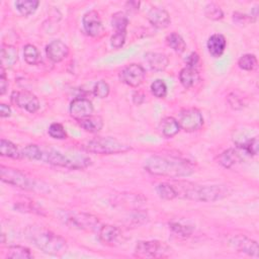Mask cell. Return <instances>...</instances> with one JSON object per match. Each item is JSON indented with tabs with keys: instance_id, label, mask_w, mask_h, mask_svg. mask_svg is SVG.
<instances>
[{
	"instance_id": "5bb4252c",
	"label": "cell",
	"mask_w": 259,
	"mask_h": 259,
	"mask_svg": "<svg viewBox=\"0 0 259 259\" xmlns=\"http://www.w3.org/2000/svg\"><path fill=\"white\" fill-rule=\"evenodd\" d=\"M230 245L238 250L239 252H243L249 256L257 257L259 252L258 243L254 240H251L245 236H237L230 240Z\"/></svg>"
},
{
	"instance_id": "ac0fdd59",
	"label": "cell",
	"mask_w": 259,
	"mask_h": 259,
	"mask_svg": "<svg viewBox=\"0 0 259 259\" xmlns=\"http://www.w3.org/2000/svg\"><path fill=\"white\" fill-rule=\"evenodd\" d=\"M99 240L104 244H114L121 237L120 230L112 225H104L98 229Z\"/></svg>"
},
{
	"instance_id": "bcb514c9",
	"label": "cell",
	"mask_w": 259,
	"mask_h": 259,
	"mask_svg": "<svg viewBox=\"0 0 259 259\" xmlns=\"http://www.w3.org/2000/svg\"><path fill=\"white\" fill-rule=\"evenodd\" d=\"M126 5H128L131 9L138 10V9H139V6H140V2H137V1H128V2H126Z\"/></svg>"
},
{
	"instance_id": "836d02e7",
	"label": "cell",
	"mask_w": 259,
	"mask_h": 259,
	"mask_svg": "<svg viewBox=\"0 0 259 259\" xmlns=\"http://www.w3.org/2000/svg\"><path fill=\"white\" fill-rule=\"evenodd\" d=\"M237 147L241 150H243L247 155L250 156H255L258 153V148H259V143H258V138L254 137L253 139L247 140L245 142L237 143Z\"/></svg>"
},
{
	"instance_id": "ffe728a7",
	"label": "cell",
	"mask_w": 259,
	"mask_h": 259,
	"mask_svg": "<svg viewBox=\"0 0 259 259\" xmlns=\"http://www.w3.org/2000/svg\"><path fill=\"white\" fill-rule=\"evenodd\" d=\"M226 38L223 34L221 33H214L210 35L207 39V50L208 53L213 57V58H219L221 57L226 49Z\"/></svg>"
},
{
	"instance_id": "8992f818",
	"label": "cell",
	"mask_w": 259,
	"mask_h": 259,
	"mask_svg": "<svg viewBox=\"0 0 259 259\" xmlns=\"http://www.w3.org/2000/svg\"><path fill=\"white\" fill-rule=\"evenodd\" d=\"M171 253L172 249L165 242L157 240L139 241L135 247V256L140 258H163Z\"/></svg>"
},
{
	"instance_id": "7a4b0ae2",
	"label": "cell",
	"mask_w": 259,
	"mask_h": 259,
	"mask_svg": "<svg viewBox=\"0 0 259 259\" xmlns=\"http://www.w3.org/2000/svg\"><path fill=\"white\" fill-rule=\"evenodd\" d=\"M24 236L38 250L50 255H61L68 249L67 241L64 238L41 226L26 227Z\"/></svg>"
},
{
	"instance_id": "9c48e42d",
	"label": "cell",
	"mask_w": 259,
	"mask_h": 259,
	"mask_svg": "<svg viewBox=\"0 0 259 259\" xmlns=\"http://www.w3.org/2000/svg\"><path fill=\"white\" fill-rule=\"evenodd\" d=\"M178 122L180 128L191 133L198 131L203 124V116L197 108H186L179 112Z\"/></svg>"
},
{
	"instance_id": "cb8c5ba5",
	"label": "cell",
	"mask_w": 259,
	"mask_h": 259,
	"mask_svg": "<svg viewBox=\"0 0 259 259\" xmlns=\"http://www.w3.org/2000/svg\"><path fill=\"white\" fill-rule=\"evenodd\" d=\"M160 131L166 138H172L180 131L179 122L172 116L164 117L160 122Z\"/></svg>"
},
{
	"instance_id": "5b68a950",
	"label": "cell",
	"mask_w": 259,
	"mask_h": 259,
	"mask_svg": "<svg viewBox=\"0 0 259 259\" xmlns=\"http://www.w3.org/2000/svg\"><path fill=\"white\" fill-rule=\"evenodd\" d=\"M41 160L55 165V166H61V167H66V168H71V169H82L90 165V159L86 157H68L61 152L54 150V149H49L42 151V157Z\"/></svg>"
},
{
	"instance_id": "f35d334b",
	"label": "cell",
	"mask_w": 259,
	"mask_h": 259,
	"mask_svg": "<svg viewBox=\"0 0 259 259\" xmlns=\"http://www.w3.org/2000/svg\"><path fill=\"white\" fill-rule=\"evenodd\" d=\"M110 91L109 85L107 84V82H105L104 80H100L98 81L93 88V93L95 96L99 97V98H105L108 96Z\"/></svg>"
},
{
	"instance_id": "484cf974",
	"label": "cell",
	"mask_w": 259,
	"mask_h": 259,
	"mask_svg": "<svg viewBox=\"0 0 259 259\" xmlns=\"http://www.w3.org/2000/svg\"><path fill=\"white\" fill-rule=\"evenodd\" d=\"M6 257L15 259H30L32 258V254L30 253V250L24 246L13 245L7 248Z\"/></svg>"
},
{
	"instance_id": "6da1fadb",
	"label": "cell",
	"mask_w": 259,
	"mask_h": 259,
	"mask_svg": "<svg viewBox=\"0 0 259 259\" xmlns=\"http://www.w3.org/2000/svg\"><path fill=\"white\" fill-rule=\"evenodd\" d=\"M145 169L157 176L169 178H180L190 176L195 171L194 165L186 160L176 157L152 156L145 161Z\"/></svg>"
},
{
	"instance_id": "f1b7e54d",
	"label": "cell",
	"mask_w": 259,
	"mask_h": 259,
	"mask_svg": "<svg viewBox=\"0 0 259 259\" xmlns=\"http://www.w3.org/2000/svg\"><path fill=\"white\" fill-rule=\"evenodd\" d=\"M169 227L173 233L180 237H189L194 230L193 225L184 222H171Z\"/></svg>"
},
{
	"instance_id": "3957f363",
	"label": "cell",
	"mask_w": 259,
	"mask_h": 259,
	"mask_svg": "<svg viewBox=\"0 0 259 259\" xmlns=\"http://www.w3.org/2000/svg\"><path fill=\"white\" fill-rule=\"evenodd\" d=\"M176 196L197 201L211 202L228 195V188L223 185H197L188 181H174L172 184Z\"/></svg>"
},
{
	"instance_id": "4316f807",
	"label": "cell",
	"mask_w": 259,
	"mask_h": 259,
	"mask_svg": "<svg viewBox=\"0 0 259 259\" xmlns=\"http://www.w3.org/2000/svg\"><path fill=\"white\" fill-rule=\"evenodd\" d=\"M14 4L21 15L28 16L36 10L39 2L37 0H17Z\"/></svg>"
},
{
	"instance_id": "44dd1931",
	"label": "cell",
	"mask_w": 259,
	"mask_h": 259,
	"mask_svg": "<svg viewBox=\"0 0 259 259\" xmlns=\"http://www.w3.org/2000/svg\"><path fill=\"white\" fill-rule=\"evenodd\" d=\"M199 80V73L196 68L185 67L179 73V81L186 89L193 87Z\"/></svg>"
},
{
	"instance_id": "74e56055",
	"label": "cell",
	"mask_w": 259,
	"mask_h": 259,
	"mask_svg": "<svg viewBox=\"0 0 259 259\" xmlns=\"http://www.w3.org/2000/svg\"><path fill=\"white\" fill-rule=\"evenodd\" d=\"M49 135L56 140H64L67 138V133L63 126V124L59 122H53L48 130Z\"/></svg>"
},
{
	"instance_id": "7bdbcfd3",
	"label": "cell",
	"mask_w": 259,
	"mask_h": 259,
	"mask_svg": "<svg viewBox=\"0 0 259 259\" xmlns=\"http://www.w3.org/2000/svg\"><path fill=\"white\" fill-rule=\"evenodd\" d=\"M228 101H229V104H230L234 109H239V108L242 107V103H241L240 99H239L237 96H234L233 94L229 95Z\"/></svg>"
},
{
	"instance_id": "f6af8a7d",
	"label": "cell",
	"mask_w": 259,
	"mask_h": 259,
	"mask_svg": "<svg viewBox=\"0 0 259 259\" xmlns=\"http://www.w3.org/2000/svg\"><path fill=\"white\" fill-rule=\"evenodd\" d=\"M144 95L141 93V92H135L134 95H133V100L136 104H141L143 101H144Z\"/></svg>"
},
{
	"instance_id": "8fae6325",
	"label": "cell",
	"mask_w": 259,
	"mask_h": 259,
	"mask_svg": "<svg viewBox=\"0 0 259 259\" xmlns=\"http://www.w3.org/2000/svg\"><path fill=\"white\" fill-rule=\"evenodd\" d=\"M10 99L14 105L25 109L30 113H34L39 108L38 98L33 93L26 90L13 91Z\"/></svg>"
},
{
	"instance_id": "7402d4cb",
	"label": "cell",
	"mask_w": 259,
	"mask_h": 259,
	"mask_svg": "<svg viewBox=\"0 0 259 259\" xmlns=\"http://www.w3.org/2000/svg\"><path fill=\"white\" fill-rule=\"evenodd\" d=\"M17 50L10 45H3L0 54V64L2 68H11L17 61Z\"/></svg>"
},
{
	"instance_id": "ab89813d",
	"label": "cell",
	"mask_w": 259,
	"mask_h": 259,
	"mask_svg": "<svg viewBox=\"0 0 259 259\" xmlns=\"http://www.w3.org/2000/svg\"><path fill=\"white\" fill-rule=\"evenodd\" d=\"M125 35H126V32H118V31H115L111 38H110V45L112 48L114 49H119L121 48L123 45H124V41H125Z\"/></svg>"
},
{
	"instance_id": "9a60e30c",
	"label": "cell",
	"mask_w": 259,
	"mask_h": 259,
	"mask_svg": "<svg viewBox=\"0 0 259 259\" xmlns=\"http://www.w3.org/2000/svg\"><path fill=\"white\" fill-rule=\"evenodd\" d=\"M46 54L52 62L59 63L68 57L69 48L62 40L55 39L46 47Z\"/></svg>"
},
{
	"instance_id": "d6986e66",
	"label": "cell",
	"mask_w": 259,
	"mask_h": 259,
	"mask_svg": "<svg viewBox=\"0 0 259 259\" xmlns=\"http://www.w3.org/2000/svg\"><path fill=\"white\" fill-rule=\"evenodd\" d=\"M145 60L148 63L149 67L153 71H157V72L164 71L169 64L168 57L162 53L149 52L145 55Z\"/></svg>"
},
{
	"instance_id": "4fadbf2b",
	"label": "cell",
	"mask_w": 259,
	"mask_h": 259,
	"mask_svg": "<svg viewBox=\"0 0 259 259\" xmlns=\"http://www.w3.org/2000/svg\"><path fill=\"white\" fill-rule=\"evenodd\" d=\"M70 114L77 120L88 117L93 113V105L92 102L84 97H78L72 100L70 103Z\"/></svg>"
},
{
	"instance_id": "b9f144b4",
	"label": "cell",
	"mask_w": 259,
	"mask_h": 259,
	"mask_svg": "<svg viewBox=\"0 0 259 259\" xmlns=\"http://www.w3.org/2000/svg\"><path fill=\"white\" fill-rule=\"evenodd\" d=\"M186 66L187 67H192V68H196V65L199 62V56L196 53H191L186 59Z\"/></svg>"
},
{
	"instance_id": "4dcf8cb0",
	"label": "cell",
	"mask_w": 259,
	"mask_h": 259,
	"mask_svg": "<svg viewBox=\"0 0 259 259\" xmlns=\"http://www.w3.org/2000/svg\"><path fill=\"white\" fill-rule=\"evenodd\" d=\"M20 155H21V157H24L29 160L39 161V160H41V157H42V150L38 146L31 144V145H27L26 147H24L20 151Z\"/></svg>"
},
{
	"instance_id": "e0dca14e",
	"label": "cell",
	"mask_w": 259,
	"mask_h": 259,
	"mask_svg": "<svg viewBox=\"0 0 259 259\" xmlns=\"http://www.w3.org/2000/svg\"><path fill=\"white\" fill-rule=\"evenodd\" d=\"M245 155H247V154L243 150H241L239 148L237 150L229 149V150L223 152L218 157V161L225 168H231L235 164L241 162L244 159Z\"/></svg>"
},
{
	"instance_id": "60d3db41",
	"label": "cell",
	"mask_w": 259,
	"mask_h": 259,
	"mask_svg": "<svg viewBox=\"0 0 259 259\" xmlns=\"http://www.w3.org/2000/svg\"><path fill=\"white\" fill-rule=\"evenodd\" d=\"M0 71V95H4L8 89V81L5 75V69L1 67Z\"/></svg>"
},
{
	"instance_id": "1f68e13d",
	"label": "cell",
	"mask_w": 259,
	"mask_h": 259,
	"mask_svg": "<svg viewBox=\"0 0 259 259\" xmlns=\"http://www.w3.org/2000/svg\"><path fill=\"white\" fill-rule=\"evenodd\" d=\"M156 191L158 193V195L163 198V199H174L176 196V191L173 187V185L171 183L168 182H162L160 184L157 185L156 187Z\"/></svg>"
},
{
	"instance_id": "603a6c76",
	"label": "cell",
	"mask_w": 259,
	"mask_h": 259,
	"mask_svg": "<svg viewBox=\"0 0 259 259\" xmlns=\"http://www.w3.org/2000/svg\"><path fill=\"white\" fill-rule=\"evenodd\" d=\"M79 125L86 132L95 134L103 127V119L99 115H90L78 120Z\"/></svg>"
},
{
	"instance_id": "d590c367",
	"label": "cell",
	"mask_w": 259,
	"mask_h": 259,
	"mask_svg": "<svg viewBox=\"0 0 259 259\" xmlns=\"http://www.w3.org/2000/svg\"><path fill=\"white\" fill-rule=\"evenodd\" d=\"M204 14L207 18L212 20H219L224 17V12L215 3H208L204 7Z\"/></svg>"
},
{
	"instance_id": "30bf717a",
	"label": "cell",
	"mask_w": 259,
	"mask_h": 259,
	"mask_svg": "<svg viewBox=\"0 0 259 259\" xmlns=\"http://www.w3.org/2000/svg\"><path fill=\"white\" fill-rule=\"evenodd\" d=\"M146 77L145 69L139 64H130L119 73V79L122 83L131 87L140 86Z\"/></svg>"
},
{
	"instance_id": "7c38bea8",
	"label": "cell",
	"mask_w": 259,
	"mask_h": 259,
	"mask_svg": "<svg viewBox=\"0 0 259 259\" xmlns=\"http://www.w3.org/2000/svg\"><path fill=\"white\" fill-rule=\"evenodd\" d=\"M83 27L85 32L93 37L101 36L104 32V27L102 25L99 14L95 10H90L86 12L82 19Z\"/></svg>"
},
{
	"instance_id": "277c9868",
	"label": "cell",
	"mask_w": 259,
	"mask_h": 259,
	"mask_svg": "<svg viewBox=\"0 0 259 259\" xmlns=\"http://www.w3.org/2000/svg\"><path fill=\"white\" fill-rule=\"evenodd\" d=\"M132 149L131 146L121 143L120 141L111 137H100L93 139L86 145V150L100 155H110L125 153Z\"/></svg>"
},
{
	"instance_id": "8d00e7d4",
	"label": "cell",
	"mask_w": 259,
	"mask_h": 259,
	"mask_svg": "<svg viewBox=\"0 0 259 259\" xmlns=\"http://www.w3.org/2000/svg\"><path fill=\"white\" fill-rule=\"evenodd\" d=\"M151 92L157 98H164L167 94V85L161 80L157 79L151 84Z\"/></svg>"
},
{
	"instance_id": "2e32d148",
	"label": "cell",
	"mask_w": 259,
	"mask_h": 259,
	"mask_svg": "<svg viewBox=\"0 0 259 259\" xmlns=\"http://www.w3.org/2000/svg\"><path fill=\"white\" fill-rule=\"evenodd\" d=\"M147 17H148V20L150 21V23L159 29L166 28L171 22L170 15H169L168 11L161 7L151 8L148 12Z\"/></svg>"
},
{
	"instance_id": "f546056e",
	"label": "cell",
	"mask_w": 259,
	"mask_h": 259,
	"mask_svg": "<svg viewBox=\"0 0 259 259\" xmlns=\"http://www.w3.org/2000/svg\"><path fill=\"white\" fill-rule=\"evenodd\" d=\"M128 24V18L124 12L118 11L112 15L111 25L114 27L115 31L126 32V27Z\"/></svg>"
},
{
	"instance_id": "d6a6232c",
	"label": "cell",
	"mask_w": 259,
	"mask_h": 259,
	"mask_svg": "<svg viewBox=\"0 0 259 259\" xmlns=\"http://www.w3.org/2000/svg\"><path fill=\"white\" fill-rule=\"evenodd\" d=\"M23 57L27 64L36 65L40 61V55L38 50L32 45H26L23 48Z\"/></svg>"
},
{
	"instance_id": "52a82bcc",
	"label": "cell",
	"mask_w": 259,
	"mask_h": 259,
	"mask_svg": "<svg viewBox=\"0 0 259 259\" xmlns=\"http://www.w3.org/2000/svg\"><path fill=\"white\" fill-rule=\"evenodd\" d=\"M61 219L64 223L71 228L85 230V231H94L99 227V220L97 217L86 213V212H64L61 215Z\"/></svg>"
},
{
	"instance_id": "ee69618b",
	"label": "cell",
	"mask_w": 259,
	"mask_h": 259,
	"mask_svg": "<svg viewBox=\"0 0 259 259\" xmlns=\"http://www.w3.org/2000/svg\"><path fill=\"white\" fill-rule=\"evenodd\" d=\"M0 115L1 117H8L11 115V108L4 103L0 104Z\"/></svg>"
},
{
	"instance_id": "e575fe53",
	"label": "cell",
	"mask_w": 259,
	"mask_h": 259,
	"mask_svg": "<svg viewBox=\"0 0 259 259\" xmlns=\"http://www.w3.org/2000/svg\"><path fill=\"white\" fill-rule=\"evenodd\" d=\"M238 65L242 70L252 71L257 67V58L255 57V55H251V54L243 55L239 59Z\"/></svg>"
},
{
	"instance_id": "83f0119b",
	"label": "cell",
	"mask_w": 259,
	"mask_h": 259,
	"mask_svg": "<svg viewBox=\"0 0 259 259\" xmlns=\"http://www.w3.org/2000/svg\"><path fill=\"white\" fill-rule=\"evenodd\" d=\"M167 45L176 53L181 54L185 51L186 49V44L183 39V37L177 33V32H171L170 34L167 35L166 37Z\"/></svg>"
},
{
	"instance_id": "d4e9b609",
	"label": "cell",
	"mask_w": 259,
	"mask_h": 259,
	"mask_svg": "<svg viewBox=\"0 0 259 259\" xmlns=\"http://www.w3.org/2000/svg\"><path fill=\"white\" fill-rule=\"evenodd\" d=\"M0 154L3 157L12 158V159H18V158L21 157L20 151L18 150L16 145L13 144L12 142L6 140V139H1Z\"/></svg>"
},
{
	"instance_id": "ba28073f",
	"label": "cell",
	"mask_w": 259,
	"mask_h": 259,
	"mask_svg": "<svg viewBox=\"0 0 259 259\" xmlns=\"http://www.w3.org/2000/svg\"><path fill=\"white\" fill-rule=\"evenodd\" d=\"M0 178L3 182L24 190H33L36 187L34 181L27 175L18 169L6 167L4 165L0 166Z\"/></svg>"
}]
</instances>
